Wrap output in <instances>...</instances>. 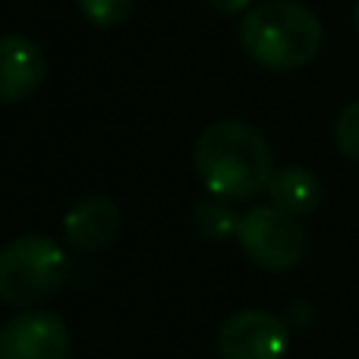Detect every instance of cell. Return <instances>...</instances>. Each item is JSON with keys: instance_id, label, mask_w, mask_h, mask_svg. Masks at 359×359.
Here are the masks:
<instances>
[{"instance_id": "cell-1", "label": "cell", "mask_w": 359, "mask_h": 359, "mask_svg": "<svg viewBox=\"0 0 359 359\" xmlns=\"http://www.w3.org/2000/svg\"><path fill=\"white\" fill-rule=\"evenodd\" d=\"M192 164L202 186L227 202H249L268 189L274 174L271 145L243 120H217L205 126L192 149Z\"/></svg>"}, {"instance_id": "cell-2", "label": "cell", "mask_w": 359, "mask_h": 359, "mask_svg": "<svg viewBox=\"0 0 359 359\" xmlns=\"http://www.w3.org/2000/svg\"><path fill=\"white\" fill-rule=\"evenodd\" d=\"M322 19L297 0H265L240 22V44L259 67L290 73L312 63L322 50Z\"/></svg>"}, {"instance_id": "cell-3", "label": "cell", "mask_w": 359, "mask_h": 359, "mask_svg": "<svg viewBox=\"0 0 359 359\" xmlns=\"http://www.w3.org/2000/svg\"><path fill=\"white\" fill-rule=\"evenodd\" d=\"M69 278V259L60 243L25 233L0 249V303L13 309H38L60 293Z\"/></svg>"}, {"instance_id": "cell-4", "label": "cell", "mask_w": 359, "mask_h": 359, "mask_svg": "<svg viewBox=\"0 0 359 359\" xmlns=\"http://www.w3.org/2000/svg\"><path fill=\"white\" fill-rule=\"evenodd\" d=\"M243 255L262 271H293L306 259V230L299 217L278 205H255L243 215L236 230Z\"/></svg>"}, {"instance_id": "cell-5", "label": "cell", "mask_w": 359, "mask_h": 359, "mask_svg": "<svg viewBox=\"0 0 359 359\" xmlns=\"http://www.w3.org/2000/svg\"><path fill=\"white\" fill-rule=\"evenodd\" d=\"M290 325L268 309H240L217 328L221 359H284Z\"/></svg>"}, {"instance_id": "cell-6", "label": "cell", "mask_w": 359, "mask_h": 359, "mask_svg": "<svg viewBox=\"0 0 359 359\" xmlns=\"http://www.w3.org/2000/svg\"><path fill=\"white\" fill-rule=\"evenodd\" d=\"M73 337L60 312L25 309L0 328V359H69Z\"/></svg>"}, {"instance_id": "cell-7", "label": "cell", "mask_w": 359, "mask_h": 359, "mask_svg": "<svg viewBox=\"0 0 359 359\" xmlns=\"http://www.w3.org/2000/svg\"><path fill=\"white\" fill-rule=\"evenodd\" d=\"M123 227L120 205L111 196H88L63 215V236L76 252H104Z\"/></svg>"}, {"instance_id": "cell-8", "label": "cell", "mask_w": 359, "mask_h": 359, "mask_svg": "<svg viewBox=\"0 0 359 359\" xmlns=\"http://www.w3.org/2000/svg\"><path fill=\"white\" fill-rule=\"evenodd\" d=\"M44 50L25 35H0V101L16 104L44 86Z\"/></svg>"}, {"instance_id": "cell-9", "label": "cell", "mask_w": 359, "mask_h": 359, "mask_svg": "<svg viewBox=\"0 0 359 359\" xmlns=\"http://www.w3.org/2000/svg\"><path fill=\"white\" fill-rule=\"evenodd\" d=\"M265 192L271 196V205L293 217H306L322 205V183L306 168H278Z\"/></svg>"}, {"instance_id": "cell-10", "label": "cell", "mask_w": 359, "mask_h": 359, "mask_svg": "<svg viewBox=\"0 0 359 359\" xmlns=\"http://www.w3.org/2000/svg\"><path fill=\"white\" fill-rule=\"evenodd\" d=\"M240 221H243V215H236L233 205L221 196H208L192 205V224H196L198 233L211 243H224V240H230V236H236Z\"/></svg>"}, {"instance_id": "cell-11", "label": "cell", "mask_w": 359, "mask_h": 359, "mask_svg": "<svg viewBox=\"0 0 359 359\" xmlns=\"http://www.w3.org/2000/svg\"><path fill=\"white\" fill-rule=\"evenodd\" d=\"M76 4L95 29H120L136 10V0H76Z\"/></svg>"}, {"instance_id": "cell-12", "label": "cell", "mask_w": 359, "mask_h": 359, "mask_svg": "<svg viewBox=\"0 0 359 359\" xmlns=\"http://www.w3.org/2000/svg\"><path fill=\"white\" fill-rule=\"evenodd\" d=\"M334 142L344 158L359 164V101H350L334 123Z\"/></svg>"}, {"instance_id": "cell-13", "label": "cell", "mask_w": 359, "mask_h": 359, "mask_svg": "<svg viewBox=\"0 0 359 359\" xmlns=\"http://www.w3.org/2000/svg\"><path fill=\"white\" fill-rule=\"evenodd\" d=\"M211 6H215L217 13H224V16H236V13H243L252 0H208Z\"/></svg>"}, {"instance_id": "cell-14", "label": "cell", "mask_w": 359, "mask_h": 359, "mask_svg": "<svg viewBox=\"0 0 359 359\" xmlns=\"http://www.w3.org/2000/svg\"><path fill=\"white\" fill-rule=\"evenodd\" d=\"M312 318V306L309 303H303V299H299V303H290V316H287V322L290 325H306Z\"/></svg>"}, {"instance_id": "cell-15", "label": "cell", "mask_w": 359, "mask_h": 359, "mask_svg": "<svg viewBox=\"0 0 359 359\" xmlns=\"http://www.w3.org/2000/svg\"><path fill=\"white\" fill-rule=\"evenodd\" d=\"M353 25H356V35H359V0H356V6H353Z\"/></svg>"}]
</instances>
